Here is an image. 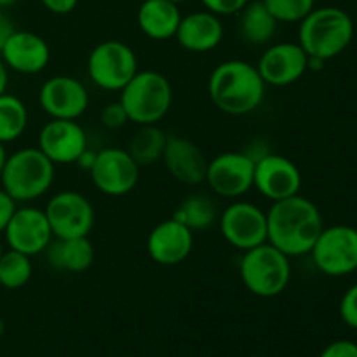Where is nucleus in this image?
I'll list each match as a JSON object with an SVG mask.
<instances>
[{
    "label": "nucleus",
    "instance_id": "nucleus-28",
    "mask_svg": "<svg viewBox=\"0 0 357 357\" xmlns=\"http://www.w3.org/2000/svg\"><path fill=\"white\" fill-rule=\"evenodd\" d=\"M33 275L31 257L20 251L7 250L0 258V286L6 289H20L30 282Z\"/></svg>",
    "mask_w": 357,
    "mask_h": 357
},
{
    "label": "nucleus",
    "instance_id": "nucleus-23",
    "mask_svg": "<svg viewBox=\"0 0 357 357\" xmlns=\"http://www.w3.org/2000/svg\"><path fill=\"white\" fill-rule=\"evenodd\" d=\"M138 26L152 40H169L181 21L180 7L171 0H143L138 9Z\"/></svg>",
    "mask_w": 357,
    "mask_h": 357
},
{
    "label": "nucleus",
    "instance_id": "nucleus-11",
    "mask_svg": "<svg viewBox=\"0 0 357 357\" xmlns=\"http://www.w3.org/2000/svg\"><path fill=\"white\" fill-rule=\"evenodd\" d=\"M54 237H89L94 227V208L75 190L52 195L44 209Z\"/></svg>",
    "mask_w": 357,
    "mask_h": 357
},
{
    "label": "nucleus",
    "instance_id": "nucleus-1",
    "mask_svg": "<svg viewBox=\"0 0 357 357\" xmlns=\"http://www.w3.org/2000/svg\"><path fill=\"white\" fill-rule=\"evenodd\" d=\"M323 229L319 208L300 194L272 202L267 211V243L289 258L310 255Z\"/></svg>",
    "mask_w": 357,
    "mask_h": 357
},
{
    "label": "nucleus",
    "instance_id": "nucleus-4",
    "mask_svg": "<svg viewBox=\"0 0 357 357\" xmlns=\"http://www.w3.org/2000/svg\"><path fill=\"white\" fill-rule=\"evenodd\" d=\"M54 176L56 164L38 146H28L7 157L0 183L16 202H31L51 190Z\"/></svg>",
    "mask_w": 357,
    "mask_h": 357
},
{
    "label": "nucleus",
    "instance_id": "nucleus-36",
    "mask_svg": "<svg viewBox=\"0 0 357 357\" xmlns=\"http://www.w3.org/2000/svg\"><path fill=\"white\" fill-rule=\"evenodd\" d=\"M16 30L13 24V21H10V17L7 16L6 13H3L2 9H0V51H2L3 44L7 42V38L13 35V31Z\"/></svg>",
    "mask_w": 357,
    "mask_h": 357
},
{
    "label": "nucleus",
    "instance_id": "nucleus-33",
    "mask_svg": "<svg viewBox=\"0 0 357 357\" xmlns=\"http://www.w3.org/2000/svg\"><path fill=\"white\" fill-rule=\"evenodd\" d=\"M319 357H357V344L351 340H337L328 345Z\"/></svg>",
    "mask_w": 357,
    "mask_h": 357
},
{
    "label": "nucleus",
    "instance_id": "nucleus-9",
    "mask_svg": "<svg viewBox=\"0 0 357 357\" xmlns=\"http://www.w3.org/2000/svg\"><path fill=\"white\" fill-rule=\"evenodd\" d=\"M218 222L223 239L243 253L267 243V213L253 202H232L223 209Z\"/></svg>",
    "mask_w": 357,
    "mask_h": 357
},
{
    "label": "nucleus",
    "instance_id": "nucleus-20",
    "mask_svg": "<svg viewBox=\"0 0 357 357\" xmlns=\"http://www.w3.org/2000/svg\"><path fill=\"white\" fill-rule=\"evenodd\" d=\"M162 160L171 176L180 183L188 187L204 183L209 160L192 139L185 136H169Z\"/></svg>",
    "mask_w": 357,
    "mask_h": 357
},
{
    "label": "nucleus",
    "instance_id": "nucleus-38",
    "mask_svg": "<svg viewBox=\"0 0 357 357\" xmlns=\"http://www.w3.org/2000/svg\"><path fill=\"white\" fill-rule=\"evenodd\" d=\"M7 84H9V70H7L2 58H0V94H3L7 91Z\"/></svg>",
    "mask_w": 357,
    "mask_h": 357
},
{
    "label": "nucleus",
    "instance_id": "nucleus-10",
    "mask_svg": "<svg viewBox=\"0 0 357 357\" xmlns=\"http://www.w3.org/2000/svg\"><path fill=\"white\" fill-rule=\"evenodd\" d=\"M255 159L248 152H223L208 162L206 183L223 199H239L253 188Z\"/></svg>",
    "mask_w": 357,
    "mask_h": 357
},
{
    "label": "nucleus",
    "instance_id": "nucleus-27",
    "mask_svg": "<svg viewBox=\"0 0 357 357\" xmlns=\"http://www.w3.org/2000/svg\"><path fill=\"white\" fill-rule=\"evenodd\" d=\"M28 126V108L23 101L6 91L0 94V143L16 142Z\"/></svg>",
    "mask_w": 357,
    "mask_h": 357
},
{
    "label": "nucleus",
    "instance_id": "nucleus-37",
    "mask_svg": "<svg viewBox=\"0 0 357 357\" xmlns=\"http://www.w3.org/2000/svg\"><path fill=\"white\" fill-rule=\"evenodd\" d=\"M94 159H96V152L86 149L82 153H80V157L77 159L75 164L79 167H82L84 171H91V167H93V164H94Z\"/></svg>",
    "mask_w": 357,
    "mask_h": 357
},
{
    "label": "nucleus",
    "instance_id": "nucleus-30",
    "mask_svg": "<svg viewBox=\"0 0 357 357\" xmlns=\"http://www.w3.org/2000/svg\"><path fill=\"white\" fill-rule=\"evenodd\" d=\"M340 317L349 328L357 330V282L344 293L340 300Z\"/></svg>",
    "mask_w": 357,
    "mask_h": 357
},
{
    "label": "nucleus",
    "instance_id": "nucleus-17",
    "mask_svg": "<svg viewBox=\"0 0 357 357\" xmlns=\"http://www.w3.org/2000/svg\"><path fill=\"white\" fill-rule=\"evenodd\" d=\"M38 149L54 164H75L87 149V135L77 121L51 119L38 135Z\"/></svg>",
    "mask_w": 357,
    "mask_h": 357
},
{
    "label": "nucleus",
    "instance_id": "nucleus-12",
    "mask_svg": "<svg viewBox=\"0 0 357 357\" xmlns=\"http://www.w3.org/2000/svg\"><path fill=\"white\" fill-rule=\"evenodd\" d=\"M93 185L108 197H122L132 192L139 180V166L132 160L128 150L103 149L96 152L91 167Z\"/></svg>",
    "mask_w": 357,
    "mask_h": 357
},
{
    "label": "nucleus",
    "instance_id": "nucleus-16",
    "mask_svg": "<svg viewBox=\"0 0 357 357\" xmlns=\"http://www.w3.org/2000/svg\"><path fill=\"white\" fill-rule=\"evenodd\" d=\"M257 68L267 86L286 87L305 75L309 56L298 42H279L265 49Z\"/></svg>",
    "mask_w": 357,
    "mask_h": 357
},
{
    "label": "nucleus",
    "instance_id": "nucleus-29",
    "mask_svg": "<svg viewBox=\"0 0 357 357\" xmlns=\"http://www.w3.org/2000/svg\"><path fill=\"white\" fill-rule=\"evenodd\" d=\"M279 23H300L310 10L316 0H261Z\"/></svg>",
    "mask_w": 357,
    "mask_h": 357
},
{
    "label": "nucleus",
    "instance_id": "nucleus-21",
    "mask_svg": "<svg viewBox=\"0 0 357 357\" xmlns=\"http://www.w3.org/2000/svg\"><path fill=\"white\" fill-rule=\"evenodd\" d=\"M174 38L187 51L197 54L209 52L218 47L223 40V23L220 16L209 10H197L181 16Z\"/></svg>",
    "mask_w": 357,
    "mask_h": 357
},
{
    "label": "nucleus",
    "instance_id": "nucleus-5",
    "mask_svg": "<svg viewBox=\"0 0 357 357\" xmlns=\"http://www.w3.org/2000/svg\"><path fill=\"white\" fill-rule=\"evenodd\" d=\"M121 105L129 122L138 126L159 124L173 105V87L164 73L155 70H138L121 89Z\"/></svg>",
    "mask_w": 357,
    "mask_h": 357
},
{
    "label": "nucleus",
    "instance_id": "nucleus-13",
    "mask_svg": "<svg viewBox=\"0 0 357 357\" xmlns=\"http://www.w3.org/2000/svg\"><path fill=\"white\" fill-rule=\"evenodd\" d=\"M253 188L268 201H282L300 194L302 173L291 159L267 152L255 160Z\"/></svg>",
    "mask_w": 357,
    "mask_h": 357
},
{
    "label": "nucleus",
    "instance_id": "nucleus-35",
    "mask_svg": "<svg viewBox=\"0 0 357 357\" xmlns=\"http://www.w3.org/2000/svg\"><path fill=\"white\" fill-rule=\"evenodd\" d=\"M40 2L49 13L65 16V14H70L73 9H75L79 0H40Z\"/></svg>",
    "mask_w": 357,
    "mask_h": 357
},
{
    "label": "nucleus",
    "instance_id": "nucleus-22",
    "mask_svg": "<svg viewBox=\"0 0 357 357\" xmlns=\"http://www.w3.org/2000/svg\"><path fill=\"white\" fill-rule=\"evenodd\" d=\"M44 253L51 267L72 274L86 272L94 261V246L89 237H52Z\"/></svg>",
    "mask_w": 357,
    "mask_h": 357
},
{
    "label": "nucleus",
    "instance_id": "nucleus-8",
    "mask_svg": "<svg viewBox=\"0 0 357 357\" xmlns=\"http://www.w3.org/2000/svg\"><path fill=\"white\" fill-rule=\"evenodd\" d=\"M314 265L330 278H344L357 271V229L351 225L324 227L312 251Z\"/></svg>",
    "mask_w": 357,
    "mask_h": 357
},
{
    "label": "nucleus",
    "instance_id": "nucleus-15",
    "mask_svg": "<svg viewBox=\"0 0 357 357\" xmlns=\"http://www.w3.org/2000/svg\"><path fill=\"white\" fill-rule=\"evenodd\" d=\"M38 103L51 119L77 121L89 107V94L75 77L54 75L42 84Z\"/></svg>",
    "mask_w": 357,
    "mask_h": 357
},
{
    "label": "nucleus",
    "instance_id": "nucleus-3",
    "mask_svg": "<svg viewBox=\"0 0 357 357\" xmlns=\"http://www.w3.org/2000/svg\"><path fill=\"white\" fill-rule=\"evenodd\" d=\"M354 38V21L340 7H314L298 26V44L309 58H337Z\"/></svg>",
    "mask_w": 357,
    "mask_h": 357
},
{
    "label": "nucleus",
    "instance_id": "nucleus-2",
    "mask_svg": "<svg viewBox=\"0 0 357 357\" xmlns=\"http://www.w3.org/2000/svg\"><path fill=\"white\" fill-rule=\"evenodd\" d=\"M267 84L251 63L229 59L216 66L208 80L213 105L229 115H248L257 110L265 98Z\"/></svg>",
    "mask_w": 357,
    "mask_h": 357
},
{
    "label": "nucleus",
    "instance_id": "nucleus-31",
    "mask_svg": "<svg viewBox=\"0 0 357 357\" xmlns=\"http://www.w3.org/2000/svg\"><path fill=\"white\" fill-rule=\"evenodd\" d=\"M100 119L101 124L108 129H121L122 126H126L129 122V117L126 114L124 107L121 105V101L108 103L107 107H103Z\"/></svg>",
    "mask_w": 357,
    "mask_h": 357
},
{
    "label": "nucleus",
    "instance_id": "nucleus-6",
    "mask_svg": "<svg viewBox=\"0 0 357 357\" xmlns=\"http://www.w3.org/2000/svg\"><path fill=\"white\" fill-rule=\"evenodd\" d=\"M239 275L244 288L260 298H274L291 281V261L288 255L271 243L244 251L239 261Z\"/></svg>",
    "mask_w": 357,
    "mask_h": 357
},
{
    "label": "nucleus",
    "instance_id": "nucleus-41",
    "mask_svg": "<svg viewBox=\"0 0 357 357\" xmlns=\"http://www.w3.org/2000/svg\"><path fill=\"white\" fill-rule=\"evenodd\" d=\"M3 331H6V324H3V321L0 319V337L3 335Z\"/></svg>",
    "mask_w": 357,
    "mask_h": 357
},
{
    "label": "nucleus",
    "instance_id": "nucleus-42",
    "mask_svg": "<svg viewBox=\"0 0 357 357\" xmlns=\"http://www.w3.org/2000/svg\"><path fill=\"white\" fill-rule=\"evenodd\" d=\"M2 255H3V246H2V243H0V258H2Z\"/></svg>",
    "mask_w": 357,
    "mask_h": 357
},
{
    "label": "nucleus",
    "instance_id": "nucleus-7",
    "mask_svg": "<svg viewBox=\"0 0 357 357\" xmlns=\"http://www.w3.org/2000/svg\"><path fill=\"white\" fill-rule=\"evenodd\" d=\"M138 73V58L128 44L105 40L87 58V75L100 89L121 91Z\"/></svg>",
    "mask_w": 357,
    "mask_h": 357
},
{
    "label": "nucleus",
    "instance_id": "nucleus-34",
    "mask_svg": "<svg viewBox=\"0 0 357 357\" xmlns=\"http://www.w3.org/2000/svg\"><path fill=\"white\" fill-rule=\"evenodd\" d=\"M16 204L17 202L14 201V199L10 197L3 188H0V234H3L10 216H13L14 211H16L17 208Z\"/></svg>",
    "mask_w": 357,
    "mask_h": 357
},
{
    "label": "nucleus",
    "instance_id": "nucleus-25",
    "mask_svg": "<svg viewBox=\"0 0 357 357\" xmlns=\"http://www.w3.org/2000/svg\"><path fill=\"white\" fill-rule=\"evenodd\" d=\"M167 138L169 136L162 131L157 124L139 126L138 131L132 135L129 142L128 152L139 167L152 166V164L162 160L164 150H166Z\"/></svg>",
    "mask_w": 357,
    "mask_h": 357
},
{
    "label": "nucleus",
    "instance_id": "nucleus-18",
    "mask_svg": "<svg viewBox=\"0 0 357 357\" xmlns=\"http://www.w3.org/2000/svg\"><path fill=\"white\" fill-rule=\"evenodd\" d=\"M194 250V232L176 218L157 223L146 239V251L155 264L162 267L180 265Z\"/></svg>",
    "mask_w": 357,
    "mask_h": 357
},
{
    "label": "nucleus",
    "instance_id": "nucleus-43",
    "mask_svg": "<svg viewBox=\"0 0 357 357\" xmlns=\"http://www.w3.org/2000/svg\"><path fill=\"white\" fill-rule=\"evenodd\" d=\"M171 2H176V3H180V2H185V0H171Z\"/></svg>",
    "mask_w": 357,
    "mask_h": 357
},
{
    "label": "nucleus",
    "instance_id": "nucleus-26",
    "mask_svg": "<svg viewBox=\"0 0 357 357\" xmlns=\"http://www.w3.org/2000/svg\"><path fill=\"white\" fill-rule=\"evenodd\" d=\"M173 218L183 223L192 232H201L211 229L218 222V209L209 195L192 194L180 202Z\"/></svg>",
    "mask_w": 357,
    "mask_h": 357
},
{
    "label": "nucleus",
    "instance_id": "nucleus-32",
    "mask_svg": "<svg viewBox=\"0 0 357 357\" xmlns=\"http://www.w3.org/2000/svg\"><path fill=\"white\" fill-rule=\"evenodd\" d=\"M206 10L216 14V16H230L244 9L250 0H201Z\"/></svg>",
    "mask_w": 357,
    "mask_h": 357
},
{
    "label": "nucleus",
    "instance_id": "nucleus-19",
    "mask_svg": "<svg viewBox=\"0 0 357 357\" xmlns=\"http://www.w3.org/2000/svg\"><path fill=\"white\" fill-rule=\"evenodd\" d=\"M7 70L23 75H35L45 70L51 61V49L44 37L33 31L14 30L0 51Z\"/></svg>",
    "mask_w": 357,
    "mask_h": 357
},
{
    "label": "nucleus",
    "instance_id": "nucleus-24",
    "mask_svg": "<svg viewBox=\"0 0 357 357\" xmlns=\"http://www.w3.org/2000/svg\"><path fill=\"white\" fill-rule=\"evenodd\" d=\"M239 14V31L244 42L251 45H264L274 38L279 21L272 16L261 0L248 2Z\"/></svg>",
    "mask_w": 357,
    "mask_h": 357
},
{
    "label": "nucleus",
    "instance_id": "nucleus-39",
    "mask_svg": "<svg viewBox=\"0 0 357 357\" xmlns=\"http://www.w3.org/2000/svg\"><path fill=\"white\" fill-rule=\"evenodd\" d=\"M7 157H9V153H7L6 145L0 143V180H2V173H3V167H6Z\"/></svg>",
    "mask_w": 357,
    "mask_h": 357
},
{
    "label": "nucleus",
    "instance_id": "nucleus-14",
    "mask_svg": "<svg viewBox=\"0 0 357 357\" xmlns=\"http://www.w3.org/2000/svg\"><path fill=\"white\" fill-rule=\"evenodd\" d=\"M3 237L9 250L35 257L47 250L54 236L44 209L24 206L16 208L3 230Z\"/></svg>",
    "mask_w": 357,
    "mask_h": 357
},
{
    "label": "nucleus",
    "instance_id": "nucleus-40",
    "mask_svg": "<svg viewBox=\"0 0 357 357\" xmlns=\"http://www.w3.org/2000/svg\"><path fill=\"white\" fill-rule=\"evenodd\" d=\"M17 0H0V9H2V7H9V6H13V3H16Z\"/></svg>",
    "mask_w": 357,
    "mask_h": 357
}]
</instances>
